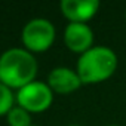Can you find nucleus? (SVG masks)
<instances>
[{"label": "nucleus", "mask_w": 126, "mask_h": 126, "mask_svg": "<svg viewBox=\"0 0 126 126\" xmlns=\"http://www.w3.org/2000/svg\"><path fill=\"white\" fill-rule=\"evenodd\" d=\"M108 126H120V125H108Z\"/></svg>", "instance_id": "nucleus-12"}, {"label": "nucleus", "mask_w": 126, "mask_h": 126, "mask_svg": "<svg viewBox=\"0 0 126 126\" xmlns=\"http://www.w3.org/2000/svg\"><path fill=\"white\" fill-rule=\"evenodd\" d=\"M16 98L11 88L0 83V116H6L15 107Z\"/></svg>", "instance_id": "nucleus-9"}, {"label": "nucleus", "mask_w": 126, "mask_h": 126, "mask_svg": "<svg viewBox=\"0 0 126 126\" xmlns=\"http://www.w3.org/2000/svg\"><path fill=\"white\" fill-rule=\"evenodd\" d=\"M31 126H37V125H31Z\"/></svg>", "instance_id": "nucleus-13"}, {"label": "nucleus", "mask_w": 126, "mask_h": 126, "mask_svg": "<svg viewBox=\"0 0 126 126\" xmlns=\"http://www.w3.org/2000/svg\"><path fill=\"white\" fill-rule=\"evenodd\" d=\"M62 37H64V45L67 46V49L73 53H77L79 56L95 46L94 30L89 27V24L68 22L64 28Z\"/></svg>", "instance_id": "nucleus-5"}, {"label": "nucleus", "mask_w": 126, "mask_h": 126, "mask_svg": "<svg viewBox=\"0 0 126 126\" xmlns=\"http://www.w3.org/2000/svg\"><path fill=\"white\" fill-rule=\"evenodd\" d=\"M53 96L55 94L52 92L49 85L40 80H34L25 85L24 88L18 89V92L15 94L16 105L22 107L31 114L43 113L49 110L53 102Z\"/></svg>", "instance_id": "nucleus-4"}, {"label": "nucleus", "mask_w": 126, "mask_h": 126, "mask_svg": "<svg viewBox=\"0 0 126 126\" xmlns=\"http://www.w3.org/2000/svg\"><path fill=\"white\" fill-rule=\"evenodd\" d=\"M56 37L55 25L46 18L30 19L21 33V40L24 49L31 53H42L52 47Z\"/></svg>", "instance_id": "nucleus-3"}, {"label": "nucleus", "mask_w": 126, "mask_h": 126, "mask_svg": "<svg viewBox=\"0 0 126 126\" xmlns=\"http://www.w3.org/2000/svg\"><path fill=\"white\" fill-rule=\"evenodd\" d=\"M98 0H62L59 3L61 14L68 22L88 24L99 11Z\"/></svg>", "instance_id": "nucleus-6"}, {"label": "nucleus", "mask_w": 126, "mask_h": 126, "mask_svg": "<svg viewBox=\"0 0 126 126\" xmlns=\"http://www.w3.org/2000/svg\"><path fill=\"white\" fill-rule=\"evenodd\" d=\"M119 67L117 53L104 45H95L79 56L76 71L83 85H98L114 76Z\"/></svg>", "instance_id": "nucleus-2"}, {"label": "nucleus", "mask_w": 126, "mask_h": 126, "mask_svg": "<svg viewBox=\"0 0 126 126\" xmlns=\"http://www.w3.org/2000/svg\"><path fill=\"white\" fill-rule=\"evenodd\" d=\"M37 59L24 47H11L0 55V83L11 89H21L36 80Z\"/></svg>", "instance_id": "nucleus-1"}, {"label": "nucleus", "mask_w": 126, "mask_h": 126, "mask_svg": "<svg viewBox=\"0 0 126 126\" xmlns=\"http://www.w3.org/2000/svg\"><path fill=\"white\" fill-rule=\"evenodd\" d=\"M6 122L9 126H31V113L24 110L19 105H15L8 114H6Z\"/></svg>", "instance_id": "nucleus-8"}, {"label": "nucleus", "mask_w": 126, "mask_h": 126, "mask_svg": "<svg viewBox=\"0 0 126 126\" xmlns=\"http://www.w3.org/2000/svg\"><path fill=\"white\" fill-rule=\"evenodd\" d=\"M46 83L49 85L52 92L58 94V95L73 94L83 85L77 71H76V68L73 70L70 67H55V68H52L50 73L47 74Z\"/></svg>", "instance_id": "nucleus-7"}, {"label": "nucleus", "mask_w": 126, "mask_h": 126, "mask_svg": "<svg viewBox=\"0 0 126 126\" xmlns=\"http://www.w3.org/2000/svg\"><path fill=\"white\" fill-rule=\"evenodd\" d=\"M125 22H126V9H125Z\"/></svg>", "instance_id": "nucleus-11"}, {"label": "nucleus", "mask_w": 126, "mask_h": 126, "mask_svg": "<svg viewBox=\"0 0 126 126\" xmlns=\"http://www.w3.org/2000/svg\"><path fill=\"white\" fill-rule=\"evenodd\" d=\"M67 126H82V125H67Z\"/></svg>", "instance_id": "nucleus-10"}]
</instances>
